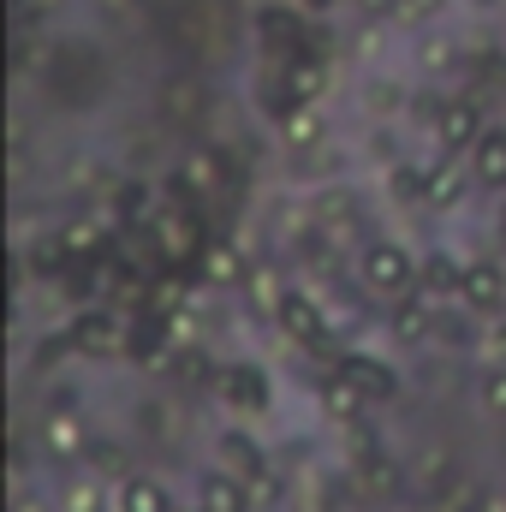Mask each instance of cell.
<instances>
[{
    "mask_svg": "<svg viewBox=\"0 0 506 512\" xmlns=\"http://www.w3.org/2000/svg\"><path fill=\"white\" fill-rule=\"evenodd\" d=\"M66 512H102L96 489H90V483H78V489H72V501H66Z\"/></svg>",
    "mask_w": 506,
    "mask_h": 512,
    "instance_id": "28",
    "label": "cell"
},
{
    "mask_svg": "<svg viewBox=\"0 0 506 512\" xmlns=\"http://www.w3.org/2000/svg\"><path fill=\"white\" fill-rule=\"evenodd\" d=\"M316 131H322V120H316V114L292 108V120H286V137H292V143H316Z\"/></svg>",
    "mask_w": 506,
    "mask_h": 512,
    "instance_id": "24",
    "label": "cell"
},
{
    "mask_svg": "<svg viewBox=\"0 0 506 512\" xmlns=\"http://www.w3.org/2000/svg\"><path fill=\"white\" fill-rule=\"evenodd\" d=\"M179 298H185V286H179V280H161V286H155V304H149V310H161V316H167V310H179Z\"/></svg>",
    "mask_w": 506,
    "mask_h": 512,
    "instance_id": "25",
    "label": "cell"
},
{
    "mask_svg": "<svg viewBox=\"0 0 506 512\" xmlns=\"http://www.w3.org/2000/svg\"><path fill=\"white\" fill-rule=\"evenodd\" d=\"M203 256H209L203 268H209L215 280H239V274H245V268H239V256H233V251H221V245H215V251H203Z\"/></svg>",
    "mask_w": 506,
    "mask_h": 512,
    "instance_id": "23",
    "label": "cell"
},
{
    "mask_svg": "<svg viewBox=\"0 0 506 512\" xmlns=\"http://www.w3.org/2000/svg\"><path fill=\"white\" fill-rule=\"evenodd\" d=\"M322 84H328V72H322L316 60H292V66H286V102H310Z\"/></svg>",
    "mask_w": 506,
    "mask_h": 512,
    "instance_id": "19",
    "label": "cell"
},
{
    "mask_svg": "<svg viewBox=\"0 0 506 512\" xmlns=\"http://www.w3.org/2000/svg\"><path fill=\"white\" fill-rule=\"evenodd\" d=\"M274 316H280V328H286L292 340H304V346H322V334H328V328H322V310H316L304 292H286V298L274 304Z\"/></svg>",
    "mask_w": 506,
    "mask_h": 512,
    "instance_id": "2",
    "label": "cell"
},
{
    "mask_svg": "<svg viewBox=\"0 0 506 512\" xmlns=\"http://www.w3.org/2000/svg\"><path fill=\"white\" fill-rule=\"evenodd\" d=\"M364 286L370 292H405L411 286V256L399 251V245H376V251H364Z\"/></svg>",
    "mask_w": 506,
    "mask_h": 512,
    "instance_id": "1",
    "label": "cell"
},
{
    "mask_svg": "<svg viewBox=\"0 0 506 512\" xmlns=\"http://www.w3.org/2000/svg\"><path fill=\"white\" fill-rule=\"evenodd\" d=\"M90 245H102V233H96L90 221H78V227L66 233V251H90Z\"/></svg>",
    "mask_w": 506,
    "mask_h": 512,
    "instance_id": "27",
    "label": "cell"
},
{
    "mask_svg": "<svg viewBox=\"0 0 506 512\" xmlns=\"http://www.w3.org/2000/svg\"><path fill=\"white\" fill-rule=\"evenodd\" d=\"M221 471H227V477H239V483H251L256 471H262L256 441H245V435H227V441H221Z\"/></svg>",
    "mask_w": 506,
    "mask_h": 512,
    "instance_id": "16",
    "label": "cell"
},
{
    "mask_svg": "<svg viewBox=\"0 0 506 512\" xmlns=\"http://www.w3.org/2000/svg\"><path fill=\"white\" fill-rule=\"evenodd\" d=\"M429 322H435V310H429V298H405V304H393V340H405V346H417V340L429 334Z\"/></svg>",
    "mask_w": 506,
    "mask_h": 512,
    "instance_id": "10",
    "label": "cell"
},
{
    "mask_svg": "<svg viewBox=\"0 0 506 512\" xmlns=\"http://www.w3.org/2000/svg\"><path fill=\"white\" fill-rule=\"evenodd\" d=\"M120 512H173V507H167L161 483H149V477H126V489H120Z\"/></svg>",
    "mask_w": 506,
    "mask_h": 512,
    "instance_id": "17",
    "label": "cell"
},
{
    "mask_svg": "<svg viewBox=\"0 0 506 512\" xmlns=\"http://www.w3.org/2000/svg\"><path fill=\"white\" fill-rule=\"evenodd\" d=\"M483 352H489V364H506V328H495V334L483 340Z\"/></svg>",
    "mask_w": 506,
    "mask_h": 512,
    "instance_id": "30",
    "label": "cell"
},
{
    "mask_svg": "<svg viewBox=\"0 0 506 512\" xmlns=\"http://www.w3.org/2000/svg\"><path fill=\"white\" fill-rule=\"evenodd\" d=\"M185 185H197V191H215V185H221V155L197 149V155L185 161Z\"/></svg>",
    "mask_w": 506,
    "mask_h": 512,
    "instance_id": "21",
    "label": "cell"
},
{
    "mask_svg": "<svg viewBox=\"0 0 506 512\" xmlns=\"http://www.w3.org/2000/svg\"><path fill=\"white\" fill-rule=\"evenodd\" d=\"M471 173H477V167H465V161H441V167H429V173H423V179H429L423 203H429V209H453V203L465 197Z\"/></svg>",
    "mask_w": 506,
    "mask_h": 512,
    "instance_id": "3",
    "label": "cell"
},
{
    "mask_svg": "<svg viewBox=\"0 0 506 512\" xmlns=\"http://www.w3.org/2000/svg\"><path fill=\"white\" fill-rule=\"evenodd\" d=\"M245 489H251V501H274V477H268V471H256Z\"/></svg>",
    "mask_w": 506,
    "mask_h": 512,
    "instance_id": "29",
    "label": "cell"
},
{
    "mask_svg": "<svg viewBox=\"0 0 506 512\" xmlns=\"http://www.w3.org/2000/svg\"><path fill=\"white\" fill-rule=\"evenodd\" d=\"M370 6H387V0H370Z\"/></svg>",
    "mask_w": 506,
    "mask_h": 512,
    "instance_id": "34",
    "label": "cell"
},
{
    "mask_svg": "<svg viewBox=\"0 0 506 512\" xmlns=\"http://www.w3.org/2000/svg\"><path fill=\"white\" fill-rule=\"evenodd\" d=\"M221 393H227V405H239V411H262V405H268V382L256 376L251 364L227 370V376H221Z\"/></svg>",
    "mask_w": 506,
    "mask_h": 512,
    "instance_id": "7",
    "label": "cell"
},
{
    "mask_svg": "<svg viewBox=\"0 0 506 512\" xmlns=\"http://www.w3.org/2000/svg\"><path fill=\"white\" fill-rule=\"evenodd\" d=\"M358 489H364L370 501H393V495H399V465L381 459V453H364V459H358Z\"/></svg>",
    "mask_w": 506,
    "mask_h": 512,
    "instance_id": "6",
    "label": "cell"
},
{
    "mask_svg": "<svg viewBox=\"0 0 506 512\" xmlns=\"http://www.w3.org/2000/svg\"><path fill=\"white\" fill-rule=\"evenodd\" d=\"M197 108H203V84H191V78H167V90H161V114H167L173 126H191Z\"/></svg>",
    "mask_w": 506,
    "mask_h": 512,
    "instance_id": "9",
    "label": "cell"
},
{
    "mask_svg": "<svg viewBox=\"0 0 506 512\" xmlns=\"http://www.w3.org/2000/svg\"><path fill=\"white\" fill-rule=\"evenodd\" d=\"M42 441H48L54 459H72V453H84V423H78L72 411H54L48 429H42Z\"/></svg>",
    "mask_w": 506,
    "mask_h": 512,
    "instance_id": "11",
    "label": "cell"
},
{
    "mask_svg": "<svg viewBox=\"0 0 506 512\" xmlns=\"http://www.w3.org/2000/svg\"><path fill=\"white\" fill-rule=\"evenodd\" d=\"M340 376L358 382L370 399H393V376H387L381 364H370V358H340Z\"/></svg>",
    "mask_w": 506,
    "mask_h": 512,
    "instance_id": "15",
    "label": "cell"
},
{
    "mask_svg": "<svg viewBox=\"0 0 506 512\" xmlns=\"http://www.w3.org/2000/svg\"><path fill=\"white\" fill-rule=\"evenodd\" d=\"M197 512H209V507H197Z\"/></svg>",
    "mask_w": 506,
    "mask_h": 512,
    "instance_id": "35",
    "label": "cell"
},
{
    "mask_svg": "<svg viewBox=\"0 0 506 512\" xmlns=\"http://www.w3.org/2000/svg\"><path fill=\"white\" fill-rule=\"evenodd\" d=\"M364 399H370V393H364L358 382H346V376H340V382H334L328 393H322V405H328V417H340V423H358V411H364Z\"/></svg>",
    "mask_w": 506,
    "mask_h": 512,
    "instance_id": "18",
    "label": "cell"
},
{
    "mask_svg": "<svg viewBox=\"0 0 506 512\" xmlns=\"http://www.w3.org/2000/svg\"><path fill=\"white\" fill-rule=\"evenodd\" d=\"M477 179L483 185H506V131H489V137H477Z\"/></svg>",
    "mask_w": 506,
    "mask_h": 512,
    "instance_id": "14",
    "label": "cell"
},
{
    "mask_svg": "<svg viewBox=\"0 0 506 512\" xmlns=\"http://www.w3.org/2000/svg\"><path fill=\"white\" fill-rule=\"evenodd\" d=\"M102 6H108V18H126V12L137 6V0H102Z\"/></svg>",
    "mask_w": 506,
    "mask_h": 512,
    "instance_id": "32",
    "label": "cell"
},
{
    "mask_svg": "<svg viewBox=\"0 0 506 512\" xmlns=\"http://www.w3.org/2000/svg\"><path fill=\"white\" fill-rule=\"evenodd\" d=\"M423 286H429V292H465V274H459V262H453V256H429Z\"/></svg>",
    "mask_w": 506,
    "mask_h": 512,
    "instance_id": "20",
    "label": "cell"
},
{
    "mask_svg": "<svg viewBox=\"0 0 506 512\" xmlns=\"http://www.w3.org/2000/svg\"><path fill=\"white\" fill-rule=\"evenodd\" d=\"M251 489L239 483V477H209L203 483V495H197V507H209V512H245L251 501H245Z\"/></svg>",
    "mask_w": 506,
    "mask_h": 512,
    "instance_id": "13",
    "label": "cell"
},
{
    "mask_svg": "<svg viewBox=\"0 0 506 512\" xmlns=\"http://www.w3.org/2000/svg\"><path fill=\"white\" fill-rule=\"evenodd\" d=\"M483 405H489L495 417H506V364H495V370L483 376Z\"/></svg>",
    "mask_w": 506,
    "mask_h": 512,
    "instance_id": "22",
    "label": "cell"
},
{
    "mask_svg": "<svg viewBox=\"0 0 506 512\" xmlns=\"http://www.w3.org/2000/svg\"><path fill=\"white\" fill-rule=\"evenodd\" d=\"M435 6H441V0H405V12H411V18H417V12H435Z\"/></svg>",
    "mask_w": 506,
    "mask_h": 512,
    "instance_id": "33",
    "label": "cell"
},
{
    "mask_svg": "<svg viewBox=\"0 0 506 512\" xmlns=\"http://www.w3.org/2000/svg\"><path fill=\"white\" fill-rule=\"evenodd\" d=\"M435 131H441V143H447V149L477 143V102H447V108L435 114Z\"/></svg>",
    "mask_w": 506,
    "mask_h": 512,
    "instance_id": "5",
    "label": "cell"
},
{
    "mask_svg": "<svg viewBox=\"0 0 506 512\" xmlns=\"http://www.w3.org/2000/svg\"><path fill=\"white\" fill-rule=\"evenodd\" d=\"M501 298H506L501 268H489V262L465 268V304H471V310H501Z\"/></svg>",
    "mask_w": 506,
    "mask_h": 512,
    "instance_id": "8",
    "label": "cell"
},
{
    "mask_svg": "<svg viewBox=\"0 0 506 512\" xmlns=\"http://www.w3.org/2000/svg\"><path fill=\"white\" fill-rule=\"evenodd\" d=\"M96 471H108V477H126V453H120L114 441H102V453H96Z\"/></svg>",
    "mask_w": 506,
    "mask_h": 512,
    "instance_id": "26",
    "label": "cell"
},
{
    "mask_svg": "<svg viewBox=\"0 0 506 512\" xmlns=\"http://www.w3.org/2000/svg\"><path fill=\"white\" fill-rule=\"evenodd\" d=\"M72 346H78V352H114V346H120V328H114L102 310H96V316H78Z\"/></svg>",
    "mask_w": 506,
    "mask_h": 512,
    "instance_id": "12",
    "label": "cell"
},
{
    "mask_svg": "<svg viewBox=\"0 0 506 512\" xmlns=\"http://www.w3.org/2000/svg\"><path fill=\"white\" fill-rule=\"evenodd\" d=\"M179 376H209V364H203V352H185V358H179Z\"/></svg>",
    "mask_w": 506,
    "mask_h": 512,
    "instance_id": "31",
    "label": "cell"
},
{
    "mask_svg": "<svg viewBox=\"0 0 506 512\" xmlns=\"http://www.w3.org/2000/svg\"><path fill=\"white\" fill-rule=\"evenodd\" d=\"M155 245H161L167 262L197 256V221H191V215H179V209H173V215H161V221H155Z\"/></svg>",
    "mask_w": 506,
    "mask_h": 512,
    "instance_id": "4",
    "label": "cell"
}]
</instances>
